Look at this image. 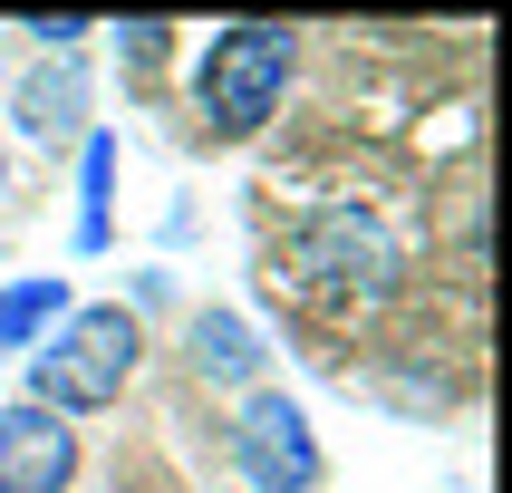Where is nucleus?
<instances>
[{
    "mask_svg": "<svg viewBox=\"0 0 512 493\" xmlns=\"http://www.w3.org/2000/svg\"><path fill=\"white\" fill-rule=\"evenodd\" d=\"M232 464H242L252 493H319V474H329L300 397H281V387H252L232 406Z\"/></svg>",
    "mask_w": 512,
    "mask_h": 493,
    "instance_id": "4",
    "label": "nucleus"
},
{
    "mask_svg": "<svg viewBox=\"0 0 512 493\" xmlns=\"http://www.w3.org/2000/svg\"><path fill=\"white\" fill-rule=\"evenodd\" d=\"M184 358H194V377H213V387H242V397L261 387V339H252L242 310H203L194 339H184Z\"/></svg>",
    "mask_w": 512,
    "mask_h": 493,
    "instance_id": "7",
    "label": "nucleus"
},
{
    "mask_svg": "<svg viewBox=\"0 0 512 493\" xmlns=\"http://www.w3.org/2000/svg\"><path fill=\"white\" fill-rule=\"evenodd\" d=\"M136 348H145L136 310L78 300L49 339L29 348V406H49V416H97V406H116L126 377H136Z\"/></svg>",
    "mask_w": 512,
    "mask_h": 493,
    "instance_id": "1",
    "label": "nucleus"
},
{
    "mask_svg": "<svg viewBox=\"0 0 512 493\" xmlns=\"http://www.w3.org/2000/svg\"><path fill=\"white\" fill-rule=\"evenodd\" d=\"M78 484V426L49 406H0V493H68Z\"/></svg>",
    "mask_w": 512,
    "mask_h": 493,
    "instance_id": "5",
    "label": "nucleus"
},
{
    "mask_svg": "<svg viewBox=\"0 0 512 493\" xmlns=\"http://www.w3.org/2000/svg\"><path fill=\"white\" fill-rule=\"evenodd\" d=\"M165 39H174L165 20H126V29H116V49H126V68H155V58H165Z\"/></svg>",
    "mask_w": 512,
    "mask_h": 493,
    "instance_id": "10",
    "label": "nucleus"
},
{
    "mask_svg": "<svg viewBox=\"0 0 512 493\" xmlns=\"http://www.w3.org/2000/svg\"><path fill=\"white\" fill-rule=\"evenodd\" d=\"M290 58H300V49H290L281 20H232V29H213L203 58H194V116H203V136H223V145L261 136V126L281 116Z\"/></svg>",
    "mask_w": 512,
    "mask_h": 493,
    "instance_id": "2",
    "label": "nucleus"
},
{
    "mask_svg": "<svg viewBox=\"0 0 512 493\" xmlns=\"http://www.w3.org/2000/svg\"><path fill=\"white\" fill-rule=\"evenodd\" d=\"M29 39L49 58H78V39H87V20H29Z\"/></svg>",
    "mask_w": 512,
    "mask_h": 493,
    "instance_id": "11",
    "label": "nucleus"
},
{
    "mask_svg": "<svg viewBox=\"0 0 512 493\" xmlns=\"http://www.w3.org/2000/svg\"><path fill=\"white\" fill-rule=\"evenodd\" d=\"M0 194H10V155H0Z\"/></svg>",
    "mask_w": 512,
    "mask_h": 493,
    "instance_id": "12",
    "label": "nucleus"
},
{
    "mask_svg": "<svg viewBox=\"0 0 512 493\" xmlns=\"http://www.w3.org/2000/svg\"><path fill=\"white\" fill-rule=\"evenodd\" d=\"M116 136H87L78 145V252H107L116 242Z\"/></svg>",
    "mask_w": 512,
    "mask_h": 493,
    "instance_id": "9",
    "label": "nucleus"
},
{
    "mask_svg": "<svg viewBox=\"0 0 512 493\" xmlns=\"http://www.w3.org/2000/svg\"><path fill=\"white\" fill-rule=\"evenodd\" d=\"M397 242H387V223L377 213H358V203H329V213H310V223L290 232V281L319 290V300H339V310H377L387 290H397Z\"/></svg>",
    "mask_w": 512,
    "mask_h": 493,
    "instance_id": "3",
    "label": "nucleus"
},
{
    "mask_svg": "<svg viewBox=\"0 0 512 493\" xmlns=\"http://www.w3.org/2000/svg\"><path fill=\"white\" fill-rule=\"evenodd\" d=\"M10 116H20V136L58 145V136H78V116H87V78H78V58H39L20 78V97H10Z\"/></svg>",
    "mask_w": 512,
    "mask_h": 493,
    "instance_id": "6",
    "label": "nucleus"
},
{
    "mask_svg": "<svg viewBox=\"0 0 512 493\" xmlns=\"http://www.w3.org/2000/svg\"><path fill=\"white\" fill-rule=\"evenodd\" d=\"M78 310L58 271H29V281H0V358H29V348L49 339L58 319Z\"/></svg>",
    "mask_w": 512,
    "mask_h": 493,
    "instance_id": "8",
    "label": "nucleus"
}]
</instances>
